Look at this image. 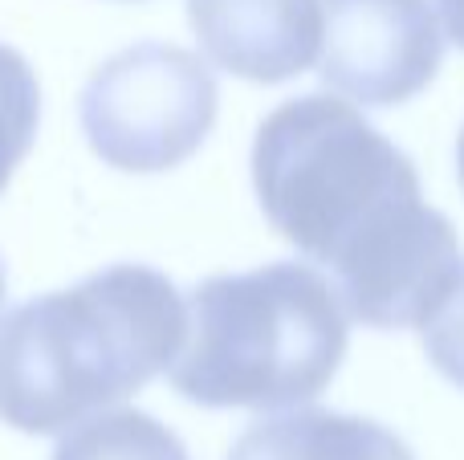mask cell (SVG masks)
<instances>
[{
	"instance_id": "cell-4",
	"label": "cell",
	"mask_w": 464,
	"mask_h": 460,
	"mask_svg": "<svg viewBox=\"0 0 464 460\" xmlns=\"http://www.w3.org/2000/svg\"><path fill=\"white\" fill-rule=\"evenodd\" d=\"M220 110L208 62L168 41H139L106 57L82 86L78 119L106 168L168 171L204 147Z\"/></svg>"
},
{
	"instance_id": "cell-9",
	"label": "cell",
	"mask_w": 464,
	"mask_h": 460,
	"mask_svg": "<svg viewBox=\"0 0 464 460\" xmlns=\"http://www.w3.org/2000/svg\"><path fill=\"white\" fill-rule=\"evenodd\" d=\"M41 122V86L33 65L13 45H0V196L33 151Z\"/></svg>"
},
{
	"instance_id": "cell-7",
	"label": "cell",
	"mask_w": 464,
	"mask_h": 460,
	"mask_svg": "<svg viewBox=\"0 0 464 460\" xmlns=\"http://www.w3.org/2000/svg\"><path fill=\"white\" fill-rule=\"evenodd\" d=\"M228 460H416V453L367 416L289 407L248 424Z\"/></svg>"
},
{
	"instance_id": "cell-11",
	"label": "cell",
	"mask_w": 464,
	"mask_h": 460,
	"mask_svg": "<svg viewBox=\"0 0 464 460\" xmlns=\"http://www.w3.org/2000/svg\"><path fill=\"white\" fill-rule=\"evenodd\" d=\"M436 5H440V16H444L449 37L464 49V0H436Z\"/></svg>"
},
{
	"instance_id": "cell-2",
	"label": "cell",
	"mask_w": 464,
	"mask_h": 460,
	"mask_svg": "<svg viewBox=\"0 0 464 460\" xmlns=\"http://www.w3.org/2000/svg\"><path fill=\"white\" fill-rule=\"evenodd\" d=\"M188 342V302L151 265H106L0 322V420L57 436L163 375Z\"/></svg>"
},
{
	"instance_id": "cell-6",
	"label": "cell",
	"mask_w": 464,
	"mask_h": 460,
	"mask_svg": "<svg viewBox=\"0 0 464 460\" xmlns=\"http://www.w3.org/2000/svg\"><path fill=\"white\" fill-rule=\"evenodd\" d=\"M188 21L220 70L256 86L305 73L322 41L318 0H188Z\"/></svg>"
},
{
	"instance_id": "cell-3",
	"label": "cell",
	"mask_w": 464,
	"mask_h": 460,
	"mask_svg": "<svg viewBox=\"0 0 464 460\" xmlns=\"http://www.w3.org/2000/svg\"><path fill=\"white\" fill-rule=\"evenodd\" d=\"M346 306L314 265L273 261L188 293L171 388L200 407L289 412L318 399L346 355Z\"/></svg>"
},
{
	"instance_id": "cell-8",
	"label": "cell",
	"mask_w": 464,
	"mask_h": 460,
	"mask_svg": "<svg viewBox=\"0 0 464 460\" xmlns=\"http://www.w3.org/2000/svg\"><path fill=\"white\" fill-rule=\"evenodd\" d=\"M53 460H192L184 440L155 416L119 407L73 424L53 448Z\"/></svg>"
},
{
	"instance_id": "cell-1",
	"label": "cell",
	"mask_w": 464,
	"mask_h": 460,
	"mask_svg": "<svg viewBox=\"0 0 464 460\" xmlns=\"http://www.w3.org/2000/svg\"><path fill=\"white\" fill-rule=\"evenodd\" d=\"M265 220L334 273L346 314L371 331L420 326L464 269L457 228L424 204L416 163L351 102H281L253 139Z\"/></svg>"
},
{
	"instance_id": "cell-5",
	"label": "cell",
	"mask_w": 464,
	"mask_h": 460,
	"mask_svg": "<svg viewBox=\"0 0 464 460\" xmlns=\"http://www.w3.org/2000/svg\"><path fill=\"white\" fill-rule=\"evenodd\" d=\"M330 90L362 106H400L432 86L444 33L432 0H318Z\"/></svg>"
},
{
	"instance_id": "cell-10",
	"label": "cell",
	"mask_w": 464,
	"mask_h": 460,
	"mask_svg": "<svg viewBox=\"0 0 464 460\" xmlns=\"http://www.w3.org/2000/svg\"><path fill=\"white\" fill-rule=\"evenodd\" d=\"M420 334H424L428 363H432L452 388L464 391V269L457 273L452 290L436 302L432 314L420 322Z\"/></svg>"
},
{
	"instance_id": "cell-12",
	"label": "cell",
	"mask_w": 464,
	"mask_h": 460,
	"mask_svg": "<svg viewBox=\"0 0 464 460\" xmlns=\"http://www.w3.org/2000/svg\"><path fill=\"white\" fill-rule=\"evenodd\" d=\"M457 171H460V187H464V127H460V139H457Z\"/></svg>"
},
{
	"instance_id": "cell-13",
	"label": "cell",
	"mask_w": 464,
	"mask_h": 460,
	"mask_svg": "<svg viewBox=\"0 0 464 460\" xmlns=\"http://www.w3.org/2000/svg\"><path fill=\"white\" fill-rule=\"evenodd\" d=\"M5 293H8V277H5V261H0V306H5Z\"/></svg>"
}]
</instances>
